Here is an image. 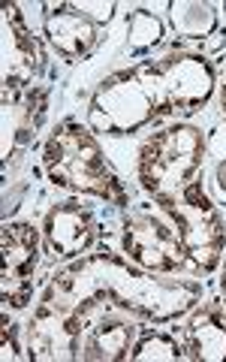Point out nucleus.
Segmentation results:
<instances>
[{"label":"nucleus","mask_w":226,"mask_h":362,"mask_svg":"<svg viewBox=\"0 0 226 362\" xmlns=\"http://www.w3.org/2000/svg\"><path fill=\"white\" fill-rule=\"evenodd\" d=\"M45 37L64 61H82L97 45V28L78 6H58L45 16Z\"/></svg>","instance_id":"9d476101"},{"label":"nucleus","mask_w":226,"mask_h":362,"mask_svg":"<svg viewBox=\"0 0 226 362\" xmlns=\"http://www.w3.org/2000/svg\"><path fill=\"white\" fill-rule=\"evenodd\" d=\"M45 169L58 187L97 197H118L115 178L109 173L97 139L78 124H64L52 133L49 145H45Z\"/></svg>","instance_id":"7ed1b4c3"},{"label":"nucleus","mask_w":226,"mask_h":362,"mask_svg":"<svg viewBox=\"0 0 226 362\" xmlns=\"http://www.w3.org/2000/svg\"><path fill=\"white\" fill-rule=\"evenodd\" d=\"M160 209L175 221L187 259L199 272H211L226 247V221L208 199L199 181L187 185L178 197L163 199Z\"/></svg>","instance_id":"20e7f679"},{"label":"nucleus","mask_w":226,"mask_h":362,"mask_svg":"<svg viewBox=\"0 0 226 362\" xmlns=\"http://www.w3.org/2000/svg\"><path fill=\"white\" fill-rule=\"evenodd\" d=\"M218 187H220V194L226 197V160L218 166Z\"/></svg>","instance_id":"dca6fc26"},{"label":"nucleus","mask_w":226,"mask_h":362,"mask_svg":"<svg viewBox=\"0 0 226 362\" xmlns=\"http://www.w3.org/2000/svg\"><path fill=\"white\" fill-rule=\"evenodd\" d=\"M202 133L190 124H175L145 145L139 154V181L154 194L157 202L178 197L187 185H194L202 166Z\"/></svg>","instance_id":"f03ea898"},{"label":"nucleus","mask_w":226,"mask_h":362,"mask_svg":"<svg viewBox=\"0 0 226 362\" xmlns=\"http://www.w3.org/2000/svg\"><path fill=\"white\" fill-rule=\"evenodd\" d=\"M45 242L61 257L88 251V245L94 242V211L78 199L58 202L45 214Z\"/></svg>","instance_id":"1a4fd4ad"},{"label":"nucleus","mask_w":226,"mask_h":362,"mask_svg":"<svg viewBox=\"0 0 226 362\" xmlns=\"http://www.w3.org/2000/svg\"><path fill=\"white\" fill-rule=\"evenodd\" d=\"M6 13V37H4V85L6 90H18L33 82V76L40 73V45L33 40V33L18 16V6H4Z\"/></svg>","instance_id":"6e6552de"},{"label":"nucleus","mask_w":226,"mask_h":362,"mask_svg":"<svg viewBox=\"0 0 226 362\" xmlns=\"http://www.w3.org/2000/svg\"><path fill=\"white\" fill-rule=\"evenodd\" d=\"M127 33H130V45L136 52H145L163 40V21L157 18L148 9H136L127 18Z\"/></svg>","instance_id":"4468645a"},{"label":"nucleus","mask_w":226,"mask_h":362,"mask_svg":"<svg viewBox=\"0 0 226 362\" xmlns=\"http://www.w3.org/2000/svg\"><path fill=\"white\" fill-rule=\"evenodd\" d=\"M181 356H184V347L166 332L142 335L139 341H136V347L130 350V359H136V362H163V359H181Z\"/></svg>","instance_id":"ddd939ff"},{"label":"nucleus","mask_w":226,"mask_h":362,"mask_svg":"<svg viewBox=\"0 0 226 362\" xmlns=\"http://www.w3.org/2000/svg\"><path fill=\"white\" fill-rule=\"evenodd\" d=\"M223 109H226V85H223Z\"/></svg>","instance_id":"f3484780"},{"label":"nucleus","mask_w":226,"mask_h":362,"mask_svg":"<svg viewBox=\"0 0 226 362\" xmlns=\"http://www.w3.org/2000/svg\"><path fill=\"white\" fill-rule=\"evenodd\" d=\"M157 115H163V100L154 82L151 61L109 76L88 106L90 127L109 136H130Z\"/></svg>","instance_id":"f257e3e1"},{"label":"nucleus","mask_w":226,"mask_h":362,"mask_svg":"<svg viewBox=\"0 0 226 362\" xmlns=\"http://www.w3.org/2000/svg\"><path fill=\"white\" fill-rule=\"evenodd\" d=\"M172 25L181 37L202 40L218 28V13H214V6H208V4L181 0V4H172Z\"/></svg>","instance_id":"f8f14e48"},{"label":"nucleus","mask_w":226,"mask_h":362,"mask_svg":"<svg viewBox=\"0 0 226 362\" xmlns=\"http://www.w3.org/2000/svg\"><path fill=\"white\" fill-rule=\"evenodd\" d=\"M40 263V233L30 223L4 226V299L25 308L30 299V275Z\"/></svg>","instance_id":"0eeeda50"},{"label":"nucleus","mask_w":226,"mask_h":362,"mask_svg":"<svg viewBox=\"0 0 226 362\" xmlns=\"http://www.w3.org/2000/svg\"><path fill=\"white\" fill-rule=\"evenodd\" d=\"M151 73L163 100V115L206 106L214 90V70L202 54L172 52L163 61H151Z\"/></svg>","instance_id":"423d86ee"},{"label":"nucleus","mask_w":226,"mask_h":362,"mask_svg":"<svg viewBox=\"0 0 226 362\" xmlns=\"http://www.w3.org/2000/svg\"><path fill=\"white\" fill-rule=\"evenodd\" d=\"M0 341H4V362H13L18 359V344H16V329H13V323L4 317V329H0Z\"/></svg>","instance_id":"2eb2a0df"},{"label":"nucleus","mask_w":226,"mask_h":362,"mask_svg":"<svg viewBox=\"0 0 226 362\" xmlns=\"http://www.w3.org/2000/svg\"><path fill=\"white\" fill-rule=\"evenodd\" d=\"M124 251L133 263L148 272H160V275H172L187 263L175 221L169 223L148 206L130 211L124 221Z\"/></svg>","instance_id":"39448f33"},{"label":"nucleus","mask_w":226,"mask_h":362,"mask_svg":"<svg viewBox=\"0 0 226 362\" xmlns=\"http://www.w3.org/2000/svg\"><path fill=\"white\" fill-rule=\"evenodd\" d=\"M187 356L220 362L226 359V314L220 305H206L187 326Z\"/></svg>","instance_id":"9b49d317"}]
</instances>
